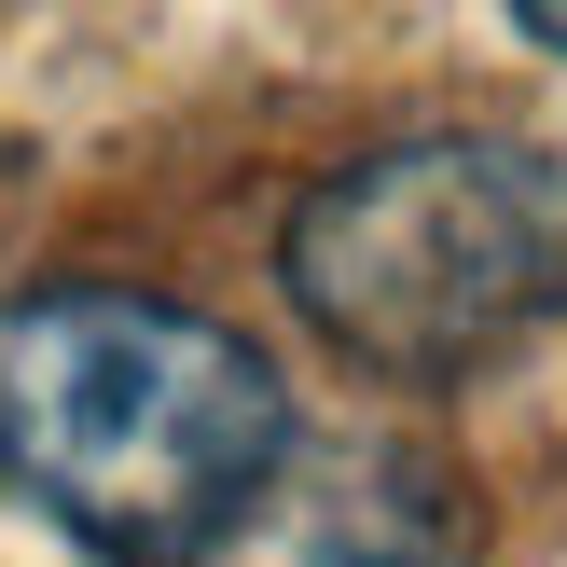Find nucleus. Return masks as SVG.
<instances>
[{"label": "nucleus", "mask_w": 567, "mask_h": 567, "mask_svg": "<svg viewBox=\"0 0 567 567\" xmlns=\"http://www.w3.org/2000/svg\"><path fill=\"white\" fill-rule=\"evenodd\" d=\"M291 485V388L236 319L138 277L0 305V498L97 567H221Z\"/></svg>", "instance_id": "f257e3e1"}, {"label": "nucleus", "mask_w": 567, "mask_h": 567, "mask_svg": "<svg viewBox=\"0 0 567 567\" xmlns=\"http://www.w3.org/2000/svg\"><path fill=\"white\" fill-rule=\"evenodd\" d=\"M277 291L332 360L457 388L567 319V153L471 125L347 153L277 221Z\"/></svg>", "instance_id": "f03ea898"}, {"label": "nucleus", "mask_w": 567, "mask_h": 567, "mask_svg": "<svg viewBox=\"0 0 567 567\" xmlns=\"http://www.w3.org/2000/svg\"><path fill=\"white\" fill-rule=\"evenodd\" d=\"M526 42H540V55H567V14H526Z\"/></svg>", "instance_id": "20e7f679"}, {"label": "nucleus", "mask_w": 567, "mask_h": 567, "mask_svg": "<svg viewBox=\"0 0 567 567\" xmlns=\"http://www.w3.org/2000/svg\"><path fill=\"white\" fill-rule=\"evenodd\" d=\"M457 540L471 513L430 457H332V471H291L221 567H457Z\"/></svg>", "instance_id": "7ed1b4c3"}]
</instances>
